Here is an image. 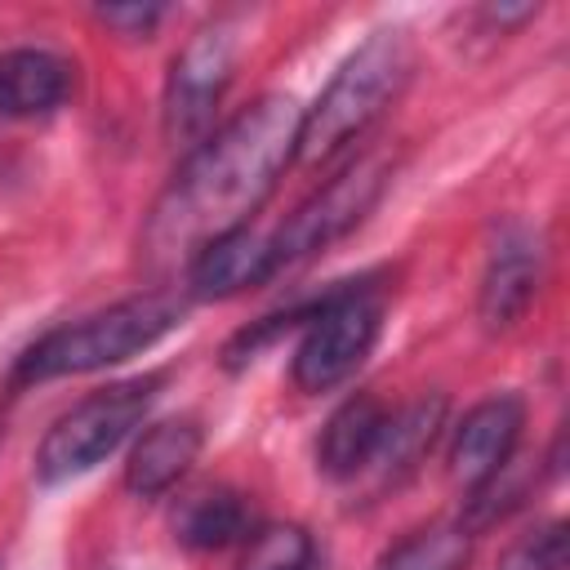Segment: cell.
Here are the masks:
<instances>
[{
	"mask_svg": "<svg viewBox=\"0 0 570 570\" xmlns=\"http://www.w3.org/2000/svg\"><path fill=\"white\" fill-rule=\"evenodd\" d=\"M298 129L303 107L289 94H267L196 142L142 227V258L156 272L187 267L218 236L249 227L254 209L298 156Z\"/></svg>",
	"mask_w": 570,
	"mask_h": 570,
	"instance_id": "obj_1",
	"label": "cell"
},
{
	"mask_svg": "<svg viewBox=\"0 0 570 570\" xmlns=\"http://www.w3.org/2000/svg\"><path fill=\"white\" fill-rule=\"evenodd\" d=\"M187 303H191L187 289H147L125 303H111L107 312L58 325L18 356L13 379L45 383V379H62V374H94L102 365H120V361L156 347L169 330H178L187 316Z\"/></svg>",
	"mask_w": 570,
	"mask_h": 570,
	"instance_id": "obj_2",
	"label": "cell"
},
{
	"mask_svg": "<svg viewBox=\"0 0 570 570\" xmlns=\"http://www.w3.org/2000/svg\"><path fill=\"white\" fill-rule=\"evenodd\" d=\"M414 67L405 31H374L365 45H356L343 67L330 76L321 98L303 111L298 129V156L303 165H321L334 151H343L356 134L370 129V120L383 116V107L405 89Z\"/></svg>",
	"mask_w": 570,
	"mask_h": 570,
	"instance_id": "obj_3",
	"label": "cell"
},
{
	"mask_svg": "<svg viewBox=\"0 0 570 570\" xmlns=\"http://www.w3.org/2000/svg\"><path fill=\"white\" fill-rule=\"evenodd\" d=\"M165 374H142V379H125L111 383L102 392H89L80 405H71L62 419H53V428L45 432L40 450H36V476L45 485H62L71 476L94 472L107 454H116L129 432L147 419L156 392H160Z\"/></svg>",
	"mask_w": 570,
	"mask_h": 570,
	"instance_id": "obj_4",
	"label": "cell"
},
{
	"mask_svg": "<svg viewBox=\"0 0 570 570\" xmlns=\"http://www.w3.org/2000/svg\"><path fill=\"white\" fill-rule=\"evenodd\" d=\"M379 325H383V303L365 289V281L325 289L303 321V338L294 347V383L303 392L338 387L374 347Z\"/></svg>",
	"mask_w": 570,
	"mask_h": 570,
	"instance_id": "obj_5",
	"label": "cell"
},
{
	"mask_svg": "<svg viewBox=\"0 0 570 570\" xmlns=\"http://www.w3.org/2000/svg\"><path fill=\"white\" fill-rule=\"evenodd\" d=\"M392 178V160L387 156H361L352 160L338 178H330L316 196H307L267 240H272V267L285 272L289 263L334 245L338 236H347L383 196Z\"/></svg>",
	"mask_w": 570,
	"mask_h": 570,
	"instance_id": "obj_6",
	"label": "cell"
},
{
	"mask_svg": "<svg viewBox=\"0 0 570 570\" xmlns=\"http://www.w3.org/2000/svg\"><path fill=\"white\" fill-rule=\"evenodd\" d=\"M232 67H236L232 22H209L183 45V53L169 67V85H165V138L174 147L205 142L218 98L232 85Z\"/></svg>",
	"mask_w": 570,
	"mask_h": 570,
	"instance_id": "obj_7",
	"label": "cell"
},
{
	"mask_svg": "<svg viewBox=\"0 0 570 570\" xmlns=\"http://www.w3.org/2000/svg\"><path fill=\"white\" fill-rule=\"evenodd\" d=\"M525 428V405L503 392L490 396L481 405H472L463 414V423L454 428V445H450V476L472 494L481 490L490 476H499L512 463V450L521 441Z\"/></svg>",
	"mask_w": 570,
	"mask_h": 570,
	"instance_id": "obj_8",
	"label": "cell"
},
{
	"mask_svg": "<svg viewBox=\"0 0 570 570\" xmlns=\"http://www.w3.org/2000/svg\"><path fill=\"white\" fill-rule=\"evenodd\" d=\"M539 240L525 227H508L499 236V245L490 249L485 276H481V321L485 330H508L512 321H521V312L530 307L534 289H539Z\"/></svg>",
	"mask_w": 570,
	"mask_h": 570,
	"instance_id": "obj_9",
	"label": "cell"
},
{
	"mask_svg": "<svg viewBox=\"0 0 570 570\" xmlns=\"http://www.w3.org/2000/svg\"><path fill=\"white\" fill-rule=\"evenodd\" d=\"M272 240L240 227L218 236L214 245H205L191 263H187V298H232L249 285L272 281Z\"/></svg>",
	"mask_w": 570,
	"mask_h": 570,
	"instance_id": "obj_10",
	"label": "cell"
},
{
	"mask_svg": "<svg viewBox=\"0 0 570 570\" xmlns=\"http://www.w3.org/2000/svg\"><path fill=\"white\" fill-rule=\"evenodd\" d=\"M200 441H205V432H200V423H196L191 414L151 423V428L138 436V445L129 450V463H125V485H129V494L156 499V494L174 490V485L183 481V472L196 463Z\"/></svg>",
	"mask_w": 570,
	"mask_h": 570,
	"instance_id": "obj_11",
	"label": "cell"
},
{
	"mask_svg": "<svg viewBox=\"0 0 570 570\" xmlns=\"http://www.w3.org/2000/svg\"><path fill=\"white\" fill-rule=\"evenodd\" d=\"M387 428V405L370 392H356L347 396L321 428V441H316V463L325 476L334 481H352L365 472V463L374 459L379 450V436Z\"/></svg>",
	"mask_w": 570,
	"mask_h": 570,
	"instance_id": "obj_12",
	"label": "cell"
},
{
	"mask_svg": "<svg viewBox=\"0 0 570 570\" xmlns=\"http://www.w3.org/2000/svg\"><path fill=\"white\" fill-rule=\"evenodd\" d=\"M71 94V67L49 49H9L0 53V116L31 120L49 116Z\"/></svg>",
	"mask_w": 570,
	"mask_h": 570,
	"instance_id": "obj_13",
	"label": "cell"
},
{
	"mask_svg": "<svg viewBox=\"0 0 570 570\" xmlns=\"http://www.w3.org/2000/svg\"><path fill=\"white\" fill-rule=\"evenodd\" d=\"M249 525H254V508L245 503V494H236L227 485H200V490L183 494L174 508V539L187 548H200V552L245 539Z\"/></svg>",
	"mask_w": 570,
	"mask_h": 570,
	"instance_id": "obj_14",
	"label": "cell"
},
{
	"mask_svg": "<svg viewBox=\"0 0 570 570\" xmlns=\"http://www.w3.org/2000/svg\"><path fill=\"white\" fill-rule=\"evenodd\" d=\"M468 552H472V534L463 525H432L383 552L374 570H463Z\"/></svg>",
	"mask_w": 570,
	"mask_h": 570,
	"instance_id": "obj_15",
	"label": "cell"
},
{
	"mask_svg": "<svg viewBox=\"0 0 570 570\" xmlns=\"http://www.w3.org/2000/svg\"><path fill=\"white\" fill-rule=\"evenodd\" d=\"M312 566H316V543L303 525L258 530L236 561V570H312Z\"/></svg>",
	"mask_w": 570,
	"mask_h": 570,
	"instance_id": "obj_16",
	"label": "cell"
},
{
	"mask_svg": "<svg viewBox=\"0 0 570 570\" xmlns=\"http://www.w3.org/2000/svg\"><path fill=\"white\" fill-rule=\"evenodd\" d=\"M499 570H566V525L548 521L512 539L499 557Z\"/></svg>",
	"mask_w": 570,
	"mask_h": 570,
	"instance_id": "obj_17",
	"label": "cell"
},
{
	"mask_svg": "<svg viewBox=\"0 0 570 570\" xmlns=\"http://www.w3.org/2000/svg\"><path fill=\"white\" fill-rule=\"evenodd\" d=\"M160 4H102L98 9V18L102 22H111V27H120L125 36H147L156 22H160Z\"/></svg>",
	"mask_w": 570,
	"mask_h": 570,
	"instance_id": "obj_18",
	"label": "cell"
}]
</instances>
